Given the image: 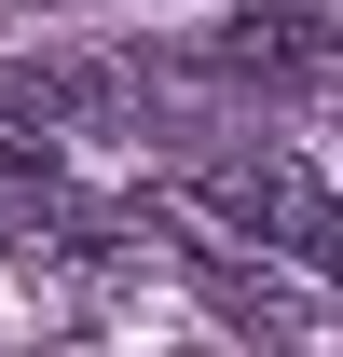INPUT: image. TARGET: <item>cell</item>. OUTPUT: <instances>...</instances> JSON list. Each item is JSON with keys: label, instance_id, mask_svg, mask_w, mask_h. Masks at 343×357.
Here are the masks:
<instances>
[{"label": "cell", "instance_id": "obj_1", "mask_svg": "<svg viewBox=\"0 0 343 357\" xmlns=\"http://www.w3.org/2000/svg\"><path fill=\"white\" fill-rule=\"evenodd\" d=\"M192 206L206 220H234V234H275L289 261H316L343 289V192L316 165H289V151H261V165H220V178H192Z\"/></svg>", "mask_w": 343, "mask_h": 357}, {"label": "cell", "instance_id": "obj_2", "mask_svg": "<svg viewBox=\"0 0 343 357\" xmlns=\"http://www.w3.org/2000/svg\"><path fill=\"white\" fill-rule=\"evenodd\" d=\"M220 69L234 83H289V96H316V83H343V42H330V14H302V0H247L234 28H220Z\"/></svg>", "mask_w": 343, "mask_h": 357}, {"label": "cell", "instance_id": "obj_3", "mask_svg": "<svg viewBox=\"0 0 343 357\" xmlns=\"http://www.w3.org/2000/svg\"><path fill=\"white\" fill-rule=\"evenodd\" d=\"M0 110H28V124H110V110H124V69L28 55V69H0Z\"/></svg>", "mask_w": 343, "mask_h": 357}, {"label": "cell", "instance_id": "obj_4", "mask_svg": "<svg viewBox=\"0 0 343 357\" xmlns=\"http://www.w3.org/2000/svg\"><path fill=\"white\" fill-rule=\"evenodd\" d=\"M178 261H192V289H206V303L220 316H234V330H302V316H316V303H302V289H289V275H275V261H220V248H178Z\"/></svg>", "mask_w": 343, "mask_h": 357}]
</instances>
